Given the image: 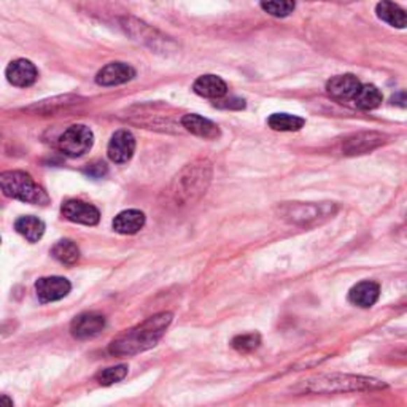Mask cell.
Instances as JSON below:
<instances>
[{"mask_svg":"<svg viewBox=\"0 0 407 407\" xmlns=\"http://www.w3.org/2000/svg\"><path fill=\"white\" fill-rule=\"evenodd\" d=\"M127 376V366L126 364H120V366H113V368H107L96 374V380L99 382V385L102 387H110L113 383H118L124 379Z\"/></svg>","mask_w":407,"mask_h":407,"instance_id":"cb8c5ba5","label":"cell"},{"mask_svg":"<svg viewBox=\"0 0 407 407\" xmlns=\"http://www.w3.org/2000/svg\"><path fill=\"white\" fill-rule=\"evenodd\" d=\"M71 290H72L71 282L64 277H42L38 278L36 283L37 298L42 304L66 298V296L71 293Z\"/></svg>","mask_w":407,"mask_h":407,"instance_id":"ba28073f","label":"cell"},{"mask_svg":"<svg viewBox=\"0 0 407 407\" xmlns=\"http://www.w3.org/2000/svg\"><path fill=\"white\" fill-rule=\"evenodd\" d=\"M136 77V71L124 62H110L102 67L96 75L97 85L101 86H116L131 81Z\"/></svg>","mask_w":407,"mask_h":407,"instance_id":"4fadbf2b","label":"cell"},{"mask_svg":"<svg viewBox=\"0 0 407 407\" xmlns=\"http://www.w3.org/2000/svg\"><path fill=\"white\" fill-rule=\"evenodd\" d=\"M376 13L382 21L388 22L390 26L404 29L407 24V16L406 11L399 7V5L393 2H380L377 3Z\"/></svg>","mask_w":407,"mask_h":407,"instance_id":"44dd1931","label":"cell"},{"mask_svg":"<svg viewBox=\"0 0 407 407\" xmlns=\"http://www.w3.org/2000/svg\"><path fill=\"white\" fill-rule=\"evenodd\" d=\"M61 212L69 222L78 224L94 226L99 223V220H101V213H99L94 206L78 199H71L64 202Z\"/></svg>","mask_w":407,"mask_h":407,"instance_id":"9c48e42d","label":"cell"},{"mask_svg":"<svg viewBox=\"0 0 407 407\" xmlns=\"http://www.w3.org/2000/svg\"><path fill=\"white\" fill-rule=\"evenodd\" d=\"M385 136L380 132H359L355 136L348 137L342 145V151L347 156L366 155L369 151L379 148L380 145L385 143Z\"/></svg>","mask_w":407,"mask_h":407,"instance_id":"30bf717a","label":"cell"},{"mask_svg":"<svg viewBox=\"0 0 407 407\" xmlns=\"http://www.w3.org/2000/svg\"><path fill=\"white\" fill-rule=\"evenodd\" d=\"M106 328V317L96 312H85L73 318L71 323V333L75 339L86 341L99 336Z\"/></svg>","mask_w":407,"mask_h":407,"instance_id":"52a82bcc","label":"cell"},{"mask_svg":"<svg viewBox=\"0 0 407 407\" xmlns=\"http://www.w3.org/2000/svg\"><path fill=\"white\" fill-rule=\"evenodd\" d=\"M196 94L207 99H222L228 92V85L217 75H202L193 85Z\"/></svg>","mask_w":407,"mask_h":407,"instance_id":"e0dca14e","label":"cell"},{"mask_svg":"<svg viewBox=\"0 0 407 407\" xmlns=\"http://www.w3.org/2000/svg\"><path fill=\"white\" fill-rule=\"evenodd\" d=\"M359 86H362V83H359V80L355 75H337V77H333L327 83V92L334 101L341 103L352 102V99L357 94Z\"/></svg>","mask_w":407,"mask_h":407,"instance_id":"7c38bea8","label":"cell"},{"mask_svg":"<svg viewBox=\"0 0 407 407\" xmlns=\"http://www.w3.org/2000/svg\"><path fill=\"white\" fill-rule=\"evenodd\" d=\"M0 190L11 199L27 204L45 206L50 201L42 186L34 182V178L29 173L21 171H7L0 173Z\"/></svg>","mask_w":407,"mask_h":407,"instance_id":"3957f363","label":"cell"},{"mask_svg":"<svg viewBox=\"0 0 407 407\" xmlns=\"http://www.w3.org/2000/svg\"><path fill=\"white\" fill-rule=\"evenodd\" d=\"M383 101L382 92L374 85H362L352 99V106L359 110H374Z\"/></svg>","mask_w":407,"mask_h":407,"instance_id":"d6986e66","label":"cell"},{"mask_svg":"<svg viewBox=\"0 0 407 407\" xmlns=\"http://www.w3.org/2000/svg\"><path fill=\"white\" fill-rule=\"evenodd\" d=\"M136 151V138H134L129 131H118L115 132L108 142V158L116 164H124L134 156Z\"/></svg>","mask_w":407,"mask_h":407,"instance_id":"8fae6325","label":"cell"},{"mask_svg":"<svg viewBox=\"0 0 407 407\" xmlns=\"http://www.w3.org/2000/svg\"><path fill=\"white\" fill-rule=\"evenodd\" d=\"M182 124L186 131H190L197 137L207 138V141H215V138L220 137L218 126L212 123L210 120L202 118V116L199 115H194V113L185 115L182 118Z\"/></svg>","mask_w":407,"mask_h":407,"instance_id":"2e32d148","label":"cell"},{"mask_svg":"<svg viewBox=\"0 0 407 407\" xmlns=\"http://www.w3.org/2000/svg\"><path fill=\"white\" fill-rule=\"evenodd\" d=\"M51 255H53V258L59 261L61 264L73 266L80 259V248L73 241L64 239L55 243L53 248H51Z\"/></svg>","mask_w":407,"mask_h":407,"instance_id":"603a6c76","label":"cell"},{"mask_svg":"<svg viewBox=\"0 0 407 407\" xmlns=\"http://www.w3.org/2000/svg\"><path fill=\"white\" fill-rule=\"evenodd\" d=\"M5 75H7V80L13 86H18V88H27V86H32L34 83H36L38 72L31 61L16 59L8 64Z\"/></svg>","mask_w":407,"mask_h":407,"instance_id":"5bb4252c","label":"cell"},{"mask_svg":"<svg viewBox=\"0 0 407 407\" xmlns=\"http://www.w3.org/2000/svg\"><path fill=\"white\" fill-rule=\"evenodd\" d=\"M385 387V383L372 377L355 374H322L302 382V392L313 394L372 392Z\"/></svg>","mask_w":407,"mask_h":407,"instance_id":"7a4b0ae2","label":"cell"},{"mask_svg":"<svg viewBox=\"0 0 407 407\" xmlns=\"http://www.w3.org/2000/svg\"><path fill=\"white\" fill-rule=\"evenodd\" d=\"M337 207L333 202L310 204V202H285L278 206V215L288 223L299 226H310L322 223L336 213Z\"/></svg>","mask_w":407,"mask_h":407,"instance_id":"277c9868","label":"cell"},{"mask_svg":"<svg viewBox=\"0 0 407 407\" xmlns=\"http://www.w3.org/2000/svg\"><path fill=\"white\" fill-rule=\"evenodd\" d=\"M380 298V285L372 280H363L352 287L348 292V301L353 306L362 307V309H369L376 304Z\"/></svg>","mask_w":407,"mask_h":407,"instance_id":"9a60e30c","label":"cell"},{"mask_svg":"<svg viewBox=\"0 0 407 407\" xmlns=\"http://www.w3.org/2000/svg\"><path fill=\"white\" fill-rule=\"evenodd\" d=\"M86 172H88V176L99 178L107 172V166L103 164V162H94V164H91L88 169H86Z\"/></svg>","mask_w":407,"mask_h":407,"instance_id":"4316f807","label":"cell"},{"mask_svg":"<svg viewBox=\"0 0 407 407\" xmlns=\"http://www.w3.org/2000/svg\"><path fill=\"white\" fill-rule=\"evenodd\" d=\"M294 2H263L261 3V8H263L266 13H269L276 18H285V16L292 15L294 10Z\"/></svg>","mask_w":407,"mask_h":407,"instance_id":"484cf974","label":"cell"},{"mask_svg":"<svg viewBox=\"0 0 407 407\" xmlns=\"http://www.w3.org/2000/svg\"><path fill=\"white\" fill-rule=\"evenodd\" d=\"M0 407H13V401L7 394H0Z\"/></svg>","mask_w":407,"mask_h":407,"instance_id":"83f0119b","label":"cell"},{"mask_svg":"<svg viewBox=\"0 0 407 407\" xmlns=\"http://www.w3.org/2000/svg\"><path fill=\"white\" fill-rule=\"evenodd\" d=\"M15 229L18 231L26 241H29L31 243H36L42 239L45 234V223L37 217H31V215H27V217H21L16 220Z\"/></svg>","mask_w":407,"mask_h":407,"instance_id":"ffe728a7","label":"cell"},{"mask_svg":"<svg viewBox=\"0 0 407 407\" xmlns=\"http://www.w3.org/2000/svg\"><path fill=\"white\" fill-rule=\"evenodd\" d=\"M212 180V164L207 159L197 161L188 166L178 178L177 196L183 202H193L199 199L210 185Z\"/></svg>","mask_w":407,"mask_h":407,"instance_id":"5b68a950","label":"cell"},{"mask_svg":"<svg viewBox=\"0 0 407 407\" xmlns=\"http://www.w3.org/2000/svg\"><path fill=\"white\" fill-rule=\"evenodd\" d=\"M173 315L171 312H161L150 317L137 327L124 331L108 345V353L113 357H131L153 348L164 336Z\"/></svg>","mask_w":407,"mask_h":407,"instance_id":"6da1fadb","label":"cell"},{"mask_svg":"<svg viewBox=\"0 0 407 407\" xmlns=\"http://www.w3.org/2000/svg\"><path fill=\"white\" fill-rule=\"evenodd\" d=\"M94 134L85 124H73L59 137V150L69 158H80L92 148Z\"/></svg>","mask_w":407,"mask_h":407,"instance_id":"8992f818","label":"cell"},{"mask_svg":"<svg viewBox=\"0 0 407 407\" xmlns=\"http://www.w3.org/2000/svg\"><path fill=\"white\" fill-rule=\"evenodd\" d=\"M145 224V215L141 210L131 208V210H124L118 213L113 220V229L120 234H136L141 231Z\"/></svg>","mask_w":407,"mask_h":407,"instance_id":"ac0fdd59","label":"cell"},{"mask_svg":"<svg viewBox=\"0 0 407 407\" xmlns=\"http://www.w3.org/2000/svg\"><path fill=\"white\" fill-rule=\"evenodd\" d=\"M231 345L239 353H252L261 345V336L258 333L239 334L231 341Z\"/></svg>","mask_w":407,"mask_h":407,"instance_id":"d4e9b609","label":"cell"},{"mask_svg":"<svg viewBox=\"0 0 407 407\" xmlns=\"http://www.w3.org/2000/svg\"><path fill=\"white\" fill-rule=\"evenodd\" d=\"M267 124L271 129L280 132H294L304 127L306 120L301 116L290 115V113H274L267 118Z\"/></svg>","mask_w":407,"mask_h":407,"instance_id":"7402d4cb","label":"cell"}]
</instances>
